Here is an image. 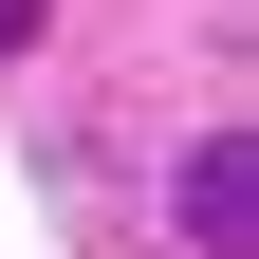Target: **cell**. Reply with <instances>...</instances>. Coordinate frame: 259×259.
<instances>
[{"instance_id": "obj_1", "label": "cell", "mask_w": 259, "mask_h": 259, "mask_svg": "<svg viewBox=\"0 0 259 259\" xmlns=\"http://www.w3.org/2000/svg\"><path fill=\"white\" fill-rule=\"evenodd\" d=\"M185 241H204V259L259 241V148H241V130H204V148H185Z\"/></svg>"}, {"instance_id": "obj_2", "label": "cell", "mask_w": 259, "mask_h": 259, "mask_svg": "<svg viewBox=\"0 0 259 259\" xmlns=\"http://www.w3.org/2000/svg\"><path fill=\"white\" fill-rule=\"evenodd\" d=\"M37 19H56V0H0V56H19V37H37Z\"/></svg>"}]
</instances>
